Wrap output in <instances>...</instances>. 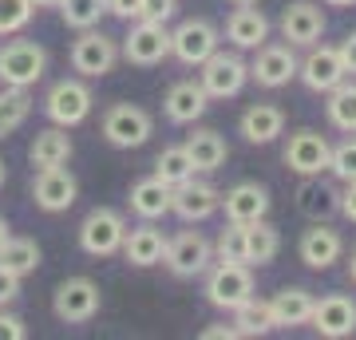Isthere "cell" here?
<instances>
[{
	"label": "cell",
	"mask_w": 356,
	"mask_h": 340,
	"mask_svg": "<svg viewBox=\"0 0 356 340\" xmlns=\"http://www.w3.org/2000/svg\"><path fill=\"white\" fill-rule=\"evenodd\" d=\"M198 83L210 99H234L242 95V88L250 83V63L238 56V51H222L214 48L198 63Z\"/></svg>",
	"instance_id": "cell-1"
},
{
	"label": "cell",
	"mask_w": 356,
	"mask_h": 340,
	"mask_svg": "<svg viewBox=\"0 0 356 340\" xmlns=\"http://www.w3.org/2000/svg\"><path fill=\"white\" fill-rule=\"evenodd\" d=\"M48 72V51L36 40H8L0 48V88H32Z\"/></svg>",
	"instance_id": "cell-2"
},
{
	"label": "cell",
	"mask_w": 356,
	"mask_h": 340,
	"mask_svg": "<svg viewBox=\"0 0 356 340\" xmlns=\"http://www.w3.org/2000/svg\"><path fill=\"white\" fill-rule=\"evenodd\" d=\"M210 261H214V241H206L198 229H182V234H175V238H166L163 265L178 281L202 277L206 269H210Z\"/></svg>",
	"instance_id": "cell-3"
},
{
	"label": "cell",
	"mask_w": 356,
	"mask_h": 340,
	"mask_svg": "<svg viewBox=\"0 0 356 340\" xmlns=\"http://www.w3.org/2000/svg\"><path fill=\"white\" fill-rule=\"evenodd\" d=\"M123 234H127L123 214L111 210V206H95V210L79 222V250L88 253V257H111V253H119V245H123Z\"/></svg>",
	"instance_id": "cell-4"
},
{
	"label": "cell",
	"mask_w": 356,
	"mask_h": 340,
	"mask_svg": "<svg viewBox=\"0 0 356 340\" xmlns=\"http://www.w3.org/2000/svg\"><path fill=\"white\" fill-rule=\"evenodd\" d=\"M67 60H72V72H79L83 79H99L119 63V44L107 32H99V28H83L72 40V56Z\"/></svg>",
	"instance_id": "cell-5"
},
{
	"label": "cell",
	"mask_w": 356,
	"mask_h": 340,
	"mask_svg": "<svg viewBox=\"0 0 356 340\" xmlns=\"http://www.w3.org/2000/svg\"><path fill=\"white\" fill-rule=\"evenodd\" d=\"M91 88L83 79H56L44 95V115H48L56 127H79L91 115Z\"/></svg>",
	"instance_id": "cell-6"
},
{
	"label": "cell",
	"mask_w": 356,
	"mask_h": 340,
	"mask_svg": "<svg viewBox=\"0 0 356 340\" xmlns=\"http://www.w3.org/2000/svg\"><path fill=\"white\" fill-rule=\"evenodd\" d=\"M151 131H154V119L143 107H135V103H111L103 111V139L111 147H119V151L143 147L151 139Z\"/></svg>",
	"instance_id": "cell-7"
},
{
	"label": "cell",
	"mask_w": 356,
	"mask_h": 340,
	"mask_svg": "<svg viewBox=\"0 0 356 340\" xmlns=\"http://www.w3.org/2000/svg\"><path fill=\"white\" fill-rule=\"evenodd\" d=\"M245 297H254V273L250 265L238 261H218L206 269V301L214 309H238Z\"/></svg>",
	"instance_id": "cell-8"
},
{
	"label": "cell",
	"mask_w": 356,
	"mask_h": 340,
	"mask_svg": "<svg viewBox=\"0 0 356 340\" xmlns=\"http://www.w3.org/2000/svg\"><path fill=\"white\" fill-rule=\"evenodd\" d=\"M166 56H170V32H166V24H154V20H135L119 44V60L135 63V67H154Z\"/></svg>",
	"instance_id": "cell-9"
},
{
	"label": "cell",
	"mask_w": 356,
	"mask_h": 340,
	"mask_svg": "<svg viewBox=\"0 0 356 340\" xmlns=\"http://www.w3.org/2000/svg\"><path fill=\"white\" fill-rule=\"evenodd\" d=\"M79 198V182L67 166H40L32 178V202L44 214H64Z\"/></svg>",
	"instance_id": "cell-10"
},
{
	"label": "cell",
	"mask_w": 356,
	"mask_h": 340,
	"mask_svg": "<svg viewBox=\"0 0 356 340\" xmlns=\"http://www.w3.org/2000/svg\"><path fill=\"white\" fill-rule=\"evenodd\" d=\"M99 285L91 277H67L60 281V289L51 297V309L64 325H88L91 316L99 313Z\"/></svg>",
	"instance_id": "cell-11"
},
{
	"label": "cell",
	"mask_w": 356,
	"mask_h": 340,
	"mask_svg": "<svg viewBox=\"0 0 356 340\" xmlns=\"http://www.w3.org/2000/svg\"><path fill=\"white\" fill-rule=\"evenodd\" d=\"M329 147L332 143L317 131H293L289 143H285V154H281V163L289 166L293 175L301 178H313V175H325L329 170Z\"/></svg>",
	"instance_id": "cell-12"
},
{
	"label": "cell",
	"mask_w": 356,
	"mask_h": 340,
	"mask_svg": "<svg viewBox=\"0 0 356 340\" xmlns=\"http://www.w3.org/2000/svg\"><path fill=\"white\" fill-rule=\"evenodd\" d=\"M218 48V28L202 16H194V20H182V24L170 32V56L178 63H186V67H198V63Z\"/></svg>",
	"instance_id": "cell-13"
},
{
	"label": "cell",
	"mask_w": 356,
	"mask_h": 340,
	"mask_svg": "<svg viewBox=\"0 0 356 340\" xmlns=\"http://www.w3.org/2000/svg\"><path fill=\"white\" fill-rule=\"evenodd\" d=\"M254 63H250V79H254L257 88H269L277 91L285 88L289 79H297V56H293L289 44H261V48H254Z\"/></svg>",
	"instance_id": "cell-14"
},
{
	"label": "cell",
	"mask_w": 356,
	"mask_h": 340,
	"mask_svg": "<svg viewBox=\"0 0 356 340\" xmlns=\"http://www.w3.org/2000/svg\"><path fill=\"white\" fill-rule=\"evenodd\" d=\"M281 36L289 40V48H309L325 36V8L317 0H293L277 20Z\"/></svg>",
	"instance_id": "cell-15"
},
{
	"label": "cell",
	"mask_w": 356,
	"mask_h": 340,
	"mask_svg": "<svg viewBox=\"0 0 356 340\" xmlns=\"http://www.w3.org/2000/svg\"><path fill=\"white\" fill-rule=\"evenodd\" d=\"M218 206H222V190L210 182L186 178L170 186V214H178L182 222H206L210 214H218Z\"/></svg>",
	"instance_id": "cell-16"
},
{
	"label": "cell",
	"mask_w": 356,
	"mask_h": 340,
	"mask_svg": "<svg viewBox=\"0 0 356 340\" xmlns=\"http://www.w3.org/2000/svg\"><path fill=\"white\" fill-rule=\"evenodd\" d=\"M309 325L317 328L321 337L329 340H344L356 332V301L344 297V293H329L313 301V313H309Z\"/></svg>",
	"instance_id": "cell-17"
},
{
	"label": "cell",
	"mask_w": 356,
	"mask_h": 340,
	"mask_svg": "<svg viewBox=\"0 0 356 340\" xmlns=\"http://www.w3.org/2000/svg\"><path fill=\"white\" fill-rule=\"evenodd\" d=\"M297 79H301L309 91H317V95L321 91H332L344 79L337 48H332V44H309V56L297 63Z\"/></svg>",
	"instance_id": "cell-18"
},
{
	"label": "cell",
	"mask_w": 356,
	"mask_h": 340,
	"mask_svg": "<svg viewBox=\"0 0 356 340\" xmlns=\"http://www.w3.org/2000/svg\"><path fill=\"white\" fill-rule=\"evenodd\" d=\"M344 253V238L337 234L332 226H325V222H317V226H309L305 234H301V241H297V257L309 265V269H329L332 261H341Z\"/></svg>",
	"instance_id": "cell-19"
},
{
	"label": "cell",
	"mask_w": 356,
	"mask_h": 340,
	"mask_svg": "<svg viewBox=\"0 0 356 340\" xmlns=\"http://www.w3.org/2000/svg\"><path fill=\"white\" fill-rule=\"evenodd\" d=\"M218 210H226V222H257V218L269 214V190L261 182H238V186H229L222 194V206Z\"/></svg>",
	"instance_id": "cell-20"
},
{
	"label": "cell",
	"mask_w": 356,
	"mask_h": 340,
	"mask_svg": "<svg viewBox=\"0 0 356 340\" xmlns=\"http://www.w3.org/2000/svg\"><path fill=\"white\" fill-rule=\"evenodd\" d=\"M206 107H210V95L202 91V83H198V79H178L175 88L166 91V99H163L166 119H170V123H178V127L202 119Z\"/></svg>",
	"instance_id": "cell-21"
},
{
	"label": "cell",
	"mask_w": 356,
	"mask_h": 340,
	"mask_svg": "<svg viewBox=\"0 0 356 340\" xmlns=\"http://www.w3.org/2000/svg\"><path fill=\"white\" fill-rule=\"evenodd\" d=\"M123 257H127L135 269H151V265L163 261V253H166V234L154 222H143V226L127 229L123 234Z\"/></svg>",
	"instance_id": "cell-22"
},
{
	"label": "cell",
	"mask_w": 356,
	"mask_h": 340,
	"mask_svg": "<svg viewBox=\"0 0 356 340\" xmlns=\"http://www.w3.org/2000/svg\"><path fill=\"white\" fill-rule=\"evenodd\" d=\"M226 40L238 51H254L269 40V20L257 13L254 4H238V8L226 16Z\"/></svg>",
	"instance_id": "cell-23"
},
{
	"label": "cell",
	"mask_w": 356,
	"mask_h": 340,
	"mask_svg": "<svg viewBox=\"0 0 356 340\" xmlns=\"http://www.w3.org/2000/svg\"><path fill=\"white\" fill-rule=\"evenodd\" d=\"M242 135L245 143H254V147H269V143L285 135V111H281L277 103H254V107H245L242 111Z\"/></svg>",
	"instance_id": "cell-24"
},
{
	"label": "cell",
	"mask_w": 356,
	"mask_h": 340,
	"mask_svg": "<svg viewBox=\"0 0 356 340\" xmlns=\"http://www.w3.org/2000/svg\"><path fill=\"white\" fill-rule=\"evenodd\" d=\"M182 147H186V154H191L194 170H202V175H214V170H222V166H226V159H229L226 139L218 135L214 127H202V131H194L191 139L182 143Z\"/></svg>",
	"instance_id": "cell-25"
},
{
	"label": "cell",
	"mask_w": 356,
	"mask_h": 340,
	"mask_svg": "<svg viewBox=\"0 0 356 340\" xmlns=\"http://www.w3.org/2000/svg\"><path fill=\"white\" fill-rule=\"evenodd\" d=\"M127 202H131V210H135L143 222H159V218L170 214V186H166L163 178H154V175L139 178V182L131 186Z\"/></svg>",
	"instance_id": "cell-26"
},
{
	"label": "cell",
	"mask_w": 356,
	"mask_h": 340,
	"mask_svg": "<svg viewBox=\"0 0 356 340\" xmlns=\"http://www.w3.org/2000/svg\"><path fill=\"white\" fill-rule=\"evenodd\" d=\"M297 206H301V214H309L313 222H325V218L341 214V190L332 186V182H321V175L305 178L301 190H297Z\"/></svg>",
	"instance_id": "cell-27"
},
{
	"label": "cell",
	"mask_w": 356,
	"mask_h": 340,
	"mask_svg": "<svg viewBox=\"0 0 356 340\" xmlns=\"http://www.w3.org/2000/svg\"><path fill=\"white\" fill-rule=\"evenodd\" d=\"M67 159H72V135H67V127H44V131H36V139H32V147H28V163L36 166H64Z\"/></svg>",
	"instance_id": "cell-28"
},
{
	"label": "cell",
	"mask_w": 356,
	"mask_h": 340,
	"mask_svg": "<svg viewBox=\"0 0 356 340\" xmlns=\"http://www.w3.org/2000/svg\"><path fill=\"white\" fill-rule=\"evenodd\" d=\"M313 293L309 289H281L277 297H269V313H273V328H297L309 325V313H313Z\"/></svg>",
	"instance_id": "cell-29"
},
{
	"label": "cell",
	"mask_w": 356,
	"mask_h": 340,
	"mask_svg": "<svg viewBox=\"0 0 356 340\" xmlns=\"http://www.w3.org/2000/svg\"><path fill=\"white\" fill-rule=\"evenodd\" d=\"M281 253V234L269 226L266 218H257L245 226V265H269Z\"/></svg>",
	"instance_id": "cell-30"
},
{
	"label": "cell",
	"mask_w": 356,
	"mask_h": 340,
	"mask_svg": "<svg viewBox=\"0 0 356 340\" xmlns=\"http://www.w3.org/2000/svg\"><path fill=\"white\" fill-rule=\"evenodd\" d=\"M329 103H325V111H329V123L344 135H356V83L348 76L337 83L332 91H325Z\"/></svg>",
	"instance_id": "cell-31"
},
{
	"label": "cell",
	"mask_w": 356,
	"mask_h": 340,
	"mask_svg": "<svg viewBox=\"0 0 356 340\" xmlns=\"http://www.w3.org/2000/svg\"><path fill=\"white\" fill-rule=\"evenodd\" d=\"M229 313H234L238 337H266V332H273V313H269V301H261V297H245Z\"/></svg>",
	"instance_id": "cell-32"
},
{
	"label": "cell",
	"mask_w": 356,
	"mask_h": 340,
	"mask_svg": "<svg viewBox=\"0 0 356 340\" xmlns=\"http://www.w3.org/2000/svg\"><path fill=\"white\" fill-rule=\"evenodd\" d=\"M0 265L8 273H16V277H28V273H36V265H40V245L32 238L8 234V241L0 245Z\"/></svg>",
	"instance_id": "cell-33"
},
{
	"label": "cell",
	"mask_w": 356,
	"mask_h": 340,
	"mask_svg": "<svg viewBox=\"0 0 356 340\" xmlns=\"http://www.w3.org/2000/svg\"><path fill=\"white\" fill-rule=\"evenodd\" d=\"M28 115H32V95H28V88L0 91V139H8L13 131H20L28 123Z\"/></svg>",
	"instance_id": "cell-34"
},
{
	"label": "cell",
	"mask_w": 356,
	"mask_h": 340,
	"mask_svg": "<svg viewBox=\"0 0 356 340\" xmlns=\"http://www.w3.org/2000/svg\"><path fill=\"white\" fill-rule=\"evenodd\" d=\"M194 175H198V170H194L186 147H163L159 159H154V178H163L166 186H178V182H186V178H194Z\"/></svg>",
	"instance_id": "cell-35"
},
{
	"label": "cell",
	"mask_w": 356,
	"mask_h": 340,
	"mask_svg": "<svg viewBox=\"0 0 356 340\" xmlns=\"http://www.w3.org/2000/svg\"><path fill=\"white\" fill-rule=\"evenodd\" d=\"M56 8H60L67 28L83 32V28H95L103 16H107V0H60Z\"/></svg>",
	"instance_id": "cell-36"
},
{
	"label": "cell",
	"mask_w": 356,
	"mask_h": 340,
	"mask_svg": "<svg viewBox=\"0 0 356 340\" xmlns=\"http://www.w3.org/2000/svg\"><path fill=\"white\" fill-rule=\"evenodd\" d=\"M214 261H238L245 265V226L242 222H229L214 241Z\"/></svg>",
	"instance_id": "cell-37"
},
{
	"label": "cell",
	"mask_w": 356,
	"mask_h": 340,
	"mask_svg": "<svg viewBox=\"0 0 356 340\" xmlns=\"http://www.w3.org/2000/svg\"><path fill=\"white\" fill-rule=\"evenodd\" d=\"M329 175L337 182H353L356 178V135H348L344 143L329 147Z\"/></svg>",
	"instance_id": "cell-38"
},
{
	"label": "cell",
	"mask_w": 356,
	"mask_h": 340,
	"mask_svg": "<svg viewBox=\"0 0 356 340\" xmlns=\"http://www.w3.org/2000/svg\"><path fill=\"white\" fill-rule=\"evenodd\" d=\"M36 16L32 0H0V36H16Z\"/></svg>",
	"instance_id": "cell-39"
},
{
	"label": "cell",
	"mask_w": 356,
	"mask_h": 340,
	"mask_svg": "<svg viewBox=\"0 0 356 340\" xmlns=\"http://www.w3.org/2000/svg\"><path fill=\"white\" fill-rule=\"evenodd\" d=\"M178 0H143V16L139 20H154V24H166L175 16Z\"/></svg>",
	"instance_id": "cell-40"
},
{
	"label": "cell",
	"mask_w": 356,
	"mask_h": 340,
	"mask_svg": "<svg viewBox=\"0 0 356 340\" xmlns=\"http://www.w3.org/2000/svg\"><path fill=\"white\" fill-rule=\"evenodd\" d=\"M107 13L131 24V20H139L143 16V0H107Z\"/></svg>",
	"instance_id": "cell-41"
},
{
	"label": "cell",
	"mask_w": 356,
	"mask_h": 340,
	"mask_svg": "<svg viewBox=\"0 0 356 340\" xmlns=\"http://www.w3.org/2000/svg\"><path fill=\"white\" fill-rule=\"evenodd\" d=\"M24 337H28L24 321H20V316H13V313H4V309H0V340H24Z\"/></svg>",
	"instance_id": "cell-42"
},
{
	"label": "cell",
	"mask_w": 356,
	"mask_h": 340,
	"mask_svg": "<svg viewBox=\"0 0 356 340\" xmlns=\"http://www.w3.org/2000/svg\"><path fill=\"white\" fill-rule=\"evenodd\" d=\"M16 297H20V277L8 273V269L0 265V309H4V305H13Z\"/></svg>",
	"instance_id": "cell-43"
},
{
	"label": "cell",
	"mask_w": 356,
	"mask_h": 340,
	"mask_svg": "<svg viewBox=\"0 0 356 340\" xmlns=\"http://www.w3.org/2000/svg\"><path fill=\"white\" fill-rule=\"evenodd\" d=\"M337 56H341L344 76H356V32H348V36L341 40V48H337Z\"/></svg>",
	"instance_id": "cell-44"
},
{
	"label": "cell",
	"mask_w": 356,
	"mask_h": 340,
	"mask_svg": "<svg viewBox=\"0 0 356 340\" xmlns=\"http://www.w3.org/2000/svg\"><path fill=\"white\" fill-rule=\"evenodd\" d=\"M341 214L348 218V222H356V178L344 182V190H341Z\"/></svg>",
	"instance_id": "cell-45"
},
{
	"label": "cell",
	"mask_w": 356,
	"mask_h": 340,
	"mask_svg": "<svg viewBox=\"0 0 356 340\" xmlns=\"http://www.w3.org/2000/svg\"><path fill=\"white\" fill-rule=\"evenodd\" d=\"M238 337V328L234 325H210V328H202V340H234Z\"/></svg>",
	"instance_id": "cell-46"
},
{
	"label": "cell",
	"mask_w": 356,
	"mask_h": 340,
	"mask_svg": "<svg viewBox=\"0 0 356 340\" xmlns=\"http://www.w3.org/2000/svg\"><path fill=\"white\" fill-rule=\"evenodd\" d=\"M321 4H329V8H353L356 0H321Z\"/></svg>",
	"instance_id": "cell-47"
},
{
	"label": "cell",
	"mask_w": 356,
	"mask_h": 340,
	"mask_svg": "<svg viewBox=\"0 0 356 340\" xmlns=\"http://www.w3.org/2000/svg\"><path fill=\"white\" fill-rule=\"evenodd\" d=\"M8 234H13V229H8V222H4V218H0V245L8 241Z\"/></svg>",
	"instance_id": "cell-48"
},
{
	"label": "cell",
	"mask_w": 356,
	"mask_h": 340,
	"mask_svg": "<svg viewBox=\"0 0 356 340\" xmlns=\"http://www.w3.org/2000/svg\"><path fill=\"white\" fill-rule=\"evenodd\" d=\"M348 277H353V285H356V250H353V257H348Z\"/></svg>",
	"instance_id": "cell-49"
},
{
	"label": "cell",
	"mask_w": 356,
	"mask_h": 340,
	"mask_svg": "<svg viewBox=\"0 0 356 340\" xmlns=\"http://www.w3.org/2000/svg\"><path fill=\"white\" fill-rule=\"evenodd\" d=\"M32 4H36V8H56L60 0H32Z\"/></svg>",
	"instance_id": "cell-50"
},
{
	"label": "cell",
	"mask_w": 356,
	"mask_h": 340,
	"mask_svg": "<svg viewBox=\"0 0 356 340\" xmlns=\"http://www.w3.org/2000/svg\"><path fill=\"white\" fill-rule=\"evenodd\" d=\"M4 178H8V170H4V159H0V186H4Z\"/></svg>",
	"instance_id": "cell-51"
},
{
	"label": "cell",
	"mask_w": 356,
	"mask_h": 340,
	"mask_svg": "<svg viewBox=\"0 0 356 340\" xmlns=\"http://www.w3.org/2000/svg\"><path fill=\"white\" fill-rule=\"evenodd\" d=\"M229 4H257V0H229Z\"/></svg>",
	"instance_id": "cell-52"
}]
</instances>
